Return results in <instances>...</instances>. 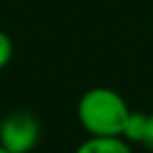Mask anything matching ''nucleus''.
Wrapping results in <instances>:
<instances>
[{
    "instance_id": "7",
    "label": "nucleus",
    "mask_w": 153,
    "mask_h": 153,
    "mask_svg": "<svg viewBox=\"0 0 153 153\" xmlns=\"http://www.w3.org/2000/svg\"><path fill=\"white\" fill-rule=\"evenodd\" d=\"M0 153H8V151H6V149H4V147H2V146H0Z\"/></svg>"
},
{
    "instance_id": "6",
    "label": "nucleus",
    "mask_w": 153,
    "mask_h": 153,
    "mask_svg": "<svg viewBox=\"0 0 153 153\" xmlns=\"http://www.w3.org/2000/svg\"><path fill=\"white\" fill-rule=\"evenodd\" d=\"M143 147H147L149 151H153V112L147 114V128H146V136H143Z\"/></svg>"
},
{
    "instance_id": "5",
    "label": "nucleus",
    "mask_w": 153,
    "mask_h": 153,
    "mask_svg": "<svg viewBox=\"0 0 153 153\" xmlns=\"http://www.w3.org/2000/svg\"><path fill=\"white\" fill-rule=\"evenodd\" d=\"M12 56H14V43L8 37V33L0 31V70L10 64Z\"/></svg>"
},
{
    "instance_id": "1",
    "label": "nucleus",
    "mask_w": 153,
    "mask_h": 153,
    "mask_svg": "<svg viewBox=\"0 0 153 153\" xmlns=\"http://www.w3.org/2000/svg\"><path fill=\"white\" fill-rule=\"evenodd\" d=\"M130 108L111 87H91L78 103V120L89 136H120Z\"/></svg>"
},
{
    "instance_id": "3",
    "label": "nucleus",
    "mask_w": 153,
    "mask_h": 153,
    "mask_svg": "<svg viewBox=\"0 0 153 153\" xmlns=\"http://www.w3.org/2000/svg\"><path fill=\"white\" fill-rule=\"evenodd\" d=\"M74 153H132V149L120 136H89Z\"/></svg>"
},
{
    "instance_id": "2",
    "label": "nucleus",
    "mask_w": 153,
    "mask_h": 153,
    "mask_svg": "<svg viewBox=\"0 0 153 153\" xmlns=\"http://www.w3.org/2000/svg\"><path fill=\"white\" fill-rule=\"evenodd\" d=\"M41 140V122L29 111H14L0 122V146L8 153H31Z\"/></svg>"
},
{
    "instance_id": "4",
    "label": "nucleus",
    "mask_w": 153,
    "mask_h": 153,
    "mask_svg": "<svg viewBox=\"0 0 153 153\" xmlns=\"http://www.w3.org/2000/svg\"><path fill=\"white\" fill-rule=\"evenodd\" d=\"M146 128H147V114L130 111L126 122H124V128H122V138L126 142L142 143L143 136H146Z\"/></svg>"
}]
</instances>
